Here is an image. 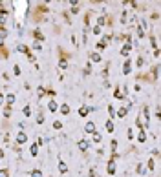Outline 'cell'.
Instances as JSON below:
<instances>
[{
	"label": "cell",
	"mask_w": 161,
	"mask_h": 177,
	"mask_svg": "<svg viewBox=\"0 0 161 177\" xmlns=\"http://www.w3.org/2000/svg\"><path fill=\"white\" fill-rule=\"evenodd\" d=\"M33 49H37V51H40V49H42V46H40V42H35V44H33Z\"/></svg>",
	"instance_id": "32"
},
{
	"label": "cell",
	"mask_w": 161,
	"mask_h": 177,
	"mask_svg": "<svg viewBox=\"0 0 161 177\" xmlns=\"http://www.w3.org/2000/svg\"><path fill=\"white\" fill-rule=\"evenodd\" d=\"M24 115H26V117H29V115H31V108H29V106L24 108Z\"/></svg>",
	"instance_id": "26"
},
{
	"label": "cell",
	"mask_w": 161,
	"mask_h": 177,
	"mask_svg": "<svg viewBox=\"0 0 161 177\" xmlns=\"http://www.w3.org/2000/svg\"><path fill=\"white\" fill-rule=\"evenodd\" d=\"M6 102H7V106H11V104L15 102V95H13V93H9V95L6 97Z\"/></svg>",
	"instance_id": "12"
},
{
	"label": "cell",
	"mask_w": 161,
	"mask_h": 177,
	"mask_svg": "<svg viewBox=\"0 0 161 177\" xmlns=\"http://www.w3.org/2000/svg\"><path fill=\"white\" fill-rule=\"evenodd\" d=\"M154 166H156V163H154V161H148V168L154 170Z\"/></svg>",
	"instance_id": "40"
},
{
	"label": "cell",
	"mask_w": 161,
	"mask_h": 177,
	"mask_svg": "<svg viewBox=\"0 0 161 177\" xmlns=\"http://www.w3.org/2000/svg\"><path fill=\"white\" fill-rule=\"evenodd\" d=\"M114 97H115V99H123V93H121V91H119V88L115 90V93H114Z\"/></svg>",
	"instance_id": "27"
},
{
	"label": "cell",
	"mask_w": 161,
	"mask_h": 177,
	"mask_svg": "<svg viewBox=\"0 0 161 177\" xmlns=\"http://www.w3.org/2000/svg\"><path fill=\"white\" fill-rule=\"evenodd\" d=\"M7 35V31H6V28H0V40H4Z\"/></svg>",
	"instance_id": "19"
},
{
	"label": "cell",
	"mask_w": 161,
	"mask_h": 177,
	"mask_svg": "<svg viewBox=\"0 0 161 177\" xmlns=\"http://www.w3.org/2000/svg\"><path fill=\"white\" fill-rule=\"evenodd\" d=\"M26 141H28V135H26L24 132H18V133H17V142L22 144V142H26Z\"/></svg>",
	"instance_id": "3"
},
{
	"label": "cell",
	"mask_w": 161,
	"mask_h": 177,
	"mask_svg": "<svg viewBox=\"0 0 161 177\" xmlns=\"http://www.w3.org/2000/svg\"><path fill=\"white\" fill-rule=\"evenodd\" d=\"M106 132H114V122L112 121H106Z\"/></svg>",
	"instance_id": "18"
},
{
	"label": "cell",
	"mask_w": 161,
	"mask_h": 177,
	"mask_svg": "<svg viewBox=\"0 0 161 177\" xmlns=\"http://www.w3.org/2000/svg\"><path fill=\"white\" fill-rule=\"evenodd\" d=\"M77 148H79L80 152H86V150L90 148V142H88V141H84V139H82V141H79V142H77Z\"/></svg>",
	"instance_id": "1"
},
{
	"label": "cell",
	"mask_w": 161,
	"mask_h": 177,
	"mask_svg": "<svg viewBox=\"0 0 161 177\" xmlns=\"http://www.w3.org/2000/svg\"><path fill=\"white\" fill-rule=\"evenodd\" d=\"M13 73L18 77V75H20V68H18V66H13Z\"/></svg>",
	"instance_id": "31"
},
{
	"label": "cell",
	"mask_w": 161,
	"mask_h": 177,
	"mask_svg": "<svg viewBox=\"0 0 161 177\" xmlns=\"http://www.w3.org/2000/svg\"><path fill=\"white\" fill-rule=\"evenodd\" d=\"M53 128H55V130H61V128H62V122H61V121H55V122H53Z\"/></svg>",
	"instance_id": "21"
},
{
	"label": "cell",
	"mask_w": 161,
	"mask_h": 177,
	"mask_svg": "<svg viewBox=\"0 0 161 177\" xmlns=\"http://www.w3.org/2000/svg\"><path fill=\"white\" fill-rule=\"evenodd\" d=\"M2 102H4V95L0 93V106H2Z\"/></svg>",
	"instance_id": "41"
},
{
	"label": "cell",
	"mask_w": 161,
	"mask_h": 177,
	"mask_svg": "<svg viewBox=\"0 0 161 177\" xmlns=\"http://www.w3.org/2000/svg\"><path fill=\"white\" fill-rule=\"evenodd\" d=\"M0 177H9V174H7V170H0Z\"/></svg>",
	"instance_id": "34"
},
{
	"label": "cell",
	"mask_w": 161,
	"mask_h": 177,
	"mask_svg": "<svg viewBox=\"0 0 161 177\" xmlns=\"http://www.w3.org/2000/svg\"><path fill=\"white\" fill-rule=\"evenodd\" d=\"M93 33H95V35H101V28L95 26V28H93Z\"/></svg>",
	"instance_id": "36"
},
{
	"label": "cell",
	"mask_w": 161,
	"mask_h": 177,
	"mask_svg": "<svg viewBox=\"0 0 161 177\" xmlns=\"http://www.w3.org/2000/svg\"><path fill=\"white\" fill-rule=\"evenodd\" d=\"M33 37H35V38H37L39 42H40V40H44V38H46V37H44V35H42V33H40V31H39V29H35V31H33Z\"/></svg>",
	"instance_id": "10"
},
{
	"label": "cell",
	"mask_w": 161,
	"mask_h": 177,
	"mask_svg": "<svg viewBox=\"0 0 161 177\" xmlns=\"http://www.w3.org/2000/svg\"><path fill=\"white\" fill-rule=\"evenodd\" d=\"M9 115H11V108L7 106L6 110H4V117H9Z\"/></svg>",
	"instance_id": "30"
},
{
	"label": "cell",
	"mask_w": 161,
	"mask_h": 177,
	"mask_svg": "<svg viewBox=\"0 0 161 177\" xmlns=\"http://www.w3.org/2000/svg\"><path fill=\"white\" fill-rule=\"evenodd\" d=\"M61 113H62V115H68V113H70V108H68V104H62V106H61Z\"/></svg>",
	"instance_id": "15"
},
{
	"label": "cell",
	"mask_w": 161,
	"mask_h": 177,
	"mask_svg": "<svg viewBox=\"0 0 161 177\" xmlns=\"http://www.w3.org/2000/svg\"><path fill=\"white\" fill-rule=\"evenodd\" d=\"M31 177H42V172H40V170H33V172H31Z\"/></svg>",
	"instance_id": "24"
},
{
	"label": "cell",
	"mask_w": 161,
	"mask_h": 177,
	"mask_svg": "<svg viewBox=\"0 0 161 177\" xmlns=\"http://www.w3.org/2000/svg\"><path fill=\"white\" fill-rule=\"evenodd\" d=\"M84 130H86V133H93V132H95V124H93L92 121H88L86 126H84Z\"/></svg>",
	"instance_id": "4"
},
{
	"label": "cell",
	"mask_w": 161,
	"mask_h": 177,
	"mask_svg": "<svg viewBox=\"0 0 161 177\" xmlns=\"http://www.w3.org/2000/svg\"><path fill=\"white\" fill-rule=\"evenodd\" d=\"M106 24V20H104V17H101V18H97V26L101 28V26H104Z\"/></svg>",
	"instance_id": "20"
},
{
	"label": "cell",
	"mask_w": 161,
	"mask_h": 177,
	"mask_svg": "<svg viewBox=\"0 0 161 177\" xmlns=\"http://www.w3.org/2000/svg\"><path fill=\"white\" fill-rule=\"evenodd\" d=\"M37 148H39V144H31V155H37V152H39Z\"/></svg>",
	"instance_id": "22"
},
{
	"label": "cell",
	"mask_w": 161,
	"mask_h": 177,
	"mask_svg": "<svg viewBox=\"0 0 161 177\" xmlns=\"http://www.w3.org/2000/svg\"><path fill=\"white\" fill-rule=\"evenodd\" d=\"M90 59H92L93 62H101V55H99V53H95V51H93V53H90Z\"/></svg>",
	"instance_id": "9"
},
{
	"label": "cell",
	"mask_w": 161,
	"mask_h": 177,
	"mask_svg": "<svg viewBox=\"0 0 161 177\" xmlns=\"http://www.w3.org/2000/svg\"><path fill=\"white\" fill-rule=\"evenodd\" d=\"M104 48H106V42H99V44H97V49H99V51H103Z\"/></svg>",
	"instance_id": "25"
},
{
	"label": "cell",
	"mask_w": 161,
	"mask_h": 177,
	"mask_svg": "<svg viewBox=\"0 0 161 177\" xmlns=\"http://www.w3.org/2000/svg\"><path fill=\"white\" fill-rule=\"evenodd\" d=\"M112 150H114V153H115V150H117V141H112Z\"/></svg>",
	"instance_id": "38"
},
{
	"label": "cell",
	"mask_w": 161,
	"mask_h": 177,
	"mask_svg": "<svg viewBox=\"0 0 161 177\" xmlns=\"http://www.w3.org/2000/svg\"><path fill=\"white\" fill-rule=\"evenodd\" d=\"M17 49H18L20 53H28V51H29V49H28V46H24V44H20V46H18Z\"/></svg>",
	"instance_id": "17"
},
{
	"label": "cell",
	"mask_w": 161,
	"mask_h": 177,
	"mask_svg": "<svg viewBox=\"0 0 161 177\" xmlns=\"http://www.w3.org/2000/svg\"><path fill=\"white\" fill-rule=\"evenodd\" d=\"M0 15H7V11H6V4H2V2H0Z\"/></svg>",
	"instance_id": "23"
},
{
	"label": "cell",
	"mask_w": 161,
	"mask_h": 177,
	"mask_svg": "<svg viewBox=\"0 0 161 177\" xmlns=\"http://www.w3.org/2000/svg\"><path fill=\"white\" fill-rule=\"evenodd\" d=\"M92 135H93V141H95V142H101V141H103V135H101V133H97V132H93Z\"/></svg>",
	"instance_id": "14"
},
{
	"label": "cell",
	"mask_w": 161,
	"mask_h": 177,
	"mask_svg": "<svg viewBox=\"0 0 161 177\" xmlns=\"http://www.w3.org/2000/svg\"><path fill=\"white\" fill-rule=\"evenodd\" d=\"M137 141H139V142H145V141H147V132H145V130H141V132H139Z\"/></svg>",
	"instance_id": "8"
},
{
	"label": "cell",
	"mask_w": 161,
	"mask_h": 177,
	"mask_svg": "<svg viewBox=\"0 0 161 177\" xmlns=\"http://www.w3.org/2000/svg\"><path fill=\"white\" fill-rule=\"evenodd\" d=\"M59 170H61V174H66V172H68L66 163H62V161H61V163H59Z\"/></svg>",
	"instance_id": "13"
},
{
	"label": "cell",
	"mask_w": 161,
	"mask_h": 177,
	"mask_svg": "<svg viewBox=\"0 0 161 177\" xmlns=\"http://www.w3.org/2000/svg\"><path fill=\"white\" fill-rule=\"evenodd\" d=\"M126 111H128V108H119V110H117V117H124Z\"/></svg>",
	"instance_id": "16"
},
{
	"label": "cell",
	"mask_w": 161,
	"mask_h": 177,
	"mask_svg": "<svg viewBox=\"0 0 161 177\" xmlns=\"http://www.w3.org/2000/svg\"><path fill=\"white\" fill-rule=\"evenodd\" d=\"M37 122H39V124H42V122H44V115H42V113H39V117H37Z\"/></svg>",
	"instance_id": "33"
},
{
	"label": "cell",
	"mask_w": 161,
	"mask_h": 177,
	"mask_svg": "<svg viewBox=\"0 0 161 177\" xmlns=\"http://www.w3.org/2000/svg\"><path fill=\"white\" fill-rule=\"evenodd\" d=\"M37 91H39V97H42V95H44V88H42V86H39V88H37Z\"/></svg>",
	"instance_id": "35"
},
{
	"label": "cell",
	"mask_w": 161,
	"mask_h": 177,
	"mask_svg": "<svg viewBox=\"0 0 161 177\" xmlns=\"http://www.w3.org/2000/svg\"><path fill=\"white\" fill-rule=\"evenodd\" d=\"M130 51H132V44H124L123 49H121V55H123V57H128Z\"/></svg>",
	"instance_id": "2"
},
{
	"label": "cell",
	"mask_w": 161,
	"mask_h": 177,
	"mask_svg": "<svg viewBox=\"0 0 161 177\" xmlns=\"http://www.w3.org/2000/svg\"><path fill=\"white\" fill-rule=\"evenodd\" d=\"M48 110H49V111H57V110H59V104H57L55 101H49V102H48Z\"/></svg>",
	"instance_id": "6"
},
{
	"label": "cell",
	"mask_w": 161,
	"mask_h": 177,
	"mask_svg": "<svg viewBox=\"0 0 161 177\" xmlns=\"http://www.w3.org/2000/svg\"><path fill=\"white\" fill-rule=\"evenodd\" d=\"M88 111H90V108H88V106H82L79 110V115H80V117H86V115H88Z\"/></svg>",
	"instance_id": "11"
},
{
	"label": "cell",
	"mask_w": 161,
	"mask_h": 177,
	"mask_svg": "<svg viewBox=\"0 0 161 177\" xmlns=\"http://www.w3.org/2000/svg\"><path fill=\"white\" fill-rule=\"evenodd\" d=\"M143 64H145V62H143V59L139 57V59H137V62H135V66H143Z\"/></svg>",
	"instance_id": "39"
},
{
	"label": "cell",
	"mask_w": 161,
	"mask_h": 177,
	"mask_svg": "<svg viewBox=\"0 0 161 177\" xmlns=\"http://www.w3.org/2000/svg\"><path fill=\"white\" fill-rule=\"evenodd\" d=\"M2 157H4V150H0V159H2Z\"/></svg>",
	"instance_id": "42"
},
{
	"label": "cell",
	"mask_w": 161,
	"mask_h": 177,
	"mask_svg": "<svg viewBox=\"0 0 161 177\" xmlns=\"http://www.w3.org/2000/svg\"><path fill=\"white\" fill-rule=\"evenodd\" d=\"M130 71H132V60H126V62H124V66H123V73H124V75H128Z\"/></svg>",
	"instance_id": "5"
},
{
	"label": "cell",
	"mask_w": 161,
	"mask_h": 177,
	"mask_svg": "<svg viewBox=\"0 0 161 177\" xmlns=\"http://www.w3.org/2000/svg\"><path fill=\"white\" fill-rule=\"evenodd\" d=\"M108 113H110V115H115V110H114V106H108Z\"/></svg>",
	"instance_id": "37"
},
{
	"label": "cell",
	"mask_w": 161,
	"mask_h": 177,
	"mask_svg": "<svg viewBox=\"0 0 161 177\" xmlns=\"http://www.w3.org/2000/svg\"><path fill=\"white\" fill-rule=\"evenodd\" d=\"M108 174H110V175L115 174V161H110V163H108Z\"/></svg>",
	"instance_id": "7"
},
{
	"label": "cell",
	"mask_w": 161,
	"mask_h": 177,
	"mask_svg": "<svg viewBox=\"0 0 161 177\" xmlns=\"http://www.w3.org/2000/svg\"><path fill=\"white\" fill-rule=\"evenodd\" d=\"M59 66H61V68H66V66H68V62H66V59H61V62H59Z\"/></svg>",
	"instance_id": "28"
},
{
	"label": "cell",
	"mask_w": 161,
	"mask_h": 177,
	"mask_svg": "<svg viewBox=\"0 0 161 177\" xmlns=\"http://www.w3.org/2000/svg\"><path fill=\"white\" fill-rule=\"evenodd\" d=\"M137 174H145V164H139V166H137Z\"/></svg>",
	"instance_id": "29"
}]
</instances>
